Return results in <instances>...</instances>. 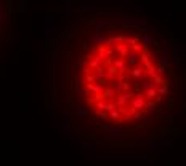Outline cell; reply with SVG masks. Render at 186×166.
Masks as SVG:
<instances>
[{
  "label": "cell",
  "mask_w": 186,
  "mask_h": 166,
  "mask_svg": "<svg viewBox=\"0 0 186 166\" xmlns=\"http://www.w3.org/2000/svg\"><path fill=\"white\" fill-rule=\"evenodd\" d=\"M144 104H146V101H144V96L141 94V93H138V94H135L133 96V99H132V109H135L138 112V110H144Z\"/></svg>",
  "instance_id": "1"
},
{
  "label": "cell",
  "mask_w": 186,
  "mask_h": 166,
  "mask_svg": "<svg viewBox=\"0 0 186 166\" xmlns=\"http://www.w3.org/2000/svg\"><path fill=\"white\" fill-rule=\"evenodd\" d=\"M111 65L116 69L117 74H125L127 69H128V65H127L125 61H123V59H119V58L112 59V61H111Z\"/></svg>",
  "instance_id": "2"
},
{
  "label": "cell",
  "mask_w": 186,
  "mask_h": 166,
  "mask_svg": "<svg viewBox=\"0 0 186 166\" xmlns=\"http://www.w3.org/2000/svg\"><path fill=\"white\" fill-rule=\"evenodd\" d=\"M114 48H116V53H117V58H119V59H125V56L128 54V51H130V48H128L123 42L116 43Z\"/></svg>",
  "instance_id": "3"
},
{
  "label": "cell",
  "mask_w": 186,
  "mask_h": 166,
  "mask_svg": "<svg viewBox=\"0 0 186 166\" xmlns=\"http://www.w3.org/2000/svg\"><path fill=\"white\" fill-rule=\"evenodd\" d=\"M157 64H159L161 67H164L165 70L172 67V62L168 61V54H167V53H162V54H161V58H159V61H157Z\"/></svg>",
  "instance_id": "4"
},
{
  "label": "cell",
  "mask_w": 186,
  "mask_h": 166,
  "mask_svg": "<svg viewBox=\"0 0 186 166\" xmlns=\"http://www.w3.org/2000/svg\"><path fill=\"white\" fill-rule=\"evenodd\" d=\"M137 42H140V38H138V35H135V34H127V35H123V43L130 48L132 45H135Z\"/></svg>",
  "instance_id": "5"
},
{
  "label": "cell",
  "mask_w": 186,
  "mask_h": 166,
  "mask_svg": "<svg viewBox=\"0 0 186 166\" xmlns=\"http://www.w3.org/2000/svg\"><path fill=\"white\" fill-rule=\"evenodd\" d=\"M104 42H106V45H108V46H112V45H116V43H119V42H123V35L122 34H119V35H109Z\"/></svg>",
  "instance_id": "6"
},
{
  "label": "cell",
  "mask_w": 186,
  "mask_h": 166,
  "mask_svg": "<svg viewBox=\"0 0 186 166\" xmlns=\"http://www.w3.org/2000/svg\"><path fill=\"white\" fill-rule=\"evenodd\" d=\"M123 61H125V62H127V65H135V64H137L140 59H138V54H137V53H133V51H128V54L125 56V59H123Z\"/></svg>",
  "instance_id": "7"
},
{
  "label": "cell",
  "mask_w": 186,
  "mask_h": 166,
  "mask_svg": "<svg viewBox=\"0 0 186 166\" xmlns=\"http://www.w3.org/2000/svg\"><path fill=\"white\" fill-rule=\"evenodd\" d=\"M114 96H117V93H116V90L111 85L103 88V97L104 99H111V97H114Z\"/></svg>",
  "instance_id": "8"
},
{
  "label": "cell",
  "mask_w": 186,
  "mask_h": 166,
  "mask_svg": "<svg viewBox=\"0 0 186 166\" xmlns=\"http://www.w3.org/2000/svg\"><path fill=\"white\" fill-rule=\"evenodd\" d=\"M143 74H144V70H143L141 67H133V69L130 70V75L133 77L135 80H141Z\"/></svg>",
  "instance_id": "9"
},
{
  "label": "cell",
  "mask_w": 186,
  "mask_h": 166,
  "mask_svg": "<svg viewBox=\"0 0 186 166\" xmlns=\"http://www.w3.org/2000/svg\"><path fill=\"white\" fill-rule=\"evenodd\" d=\"M153 40L154 38H151L149 35H144L143 38H140V43L143 45V48H148L149 45H153Z\"/></svg>",
  "instance_id": "10"
},
{
  "label": "cell",
  "mask_w": 186,
  "mask_h": 166,
  "mask_svg": "<svg viewBox=\"0 0 186 166\" xmlns=\"http://www.w3.org/2000/svg\"><path fill=\"white\" fill-rule=\"evenodd\" d=\"M93 110H96V112H104L106 110V102L104 101H96L95 102V109Z\"/></svg>",
  "instance_id": "11"
},
{
  "label": "cell",
  "mask_w": 186,
  "mask_h": 166,
  "mask_svg": "<svg viewBox=\"0 0 186 166\" xmlns=\"http://www.w3.org/2000/svg\"><path fill=\"white\" fill-rule=\"evenodd\" d=\"M143 45H141V43H140V42H137V43H135V45H132L130 46V51H133V53H137V54H140V53H141L143 51Z\"/></svg>",
  "instance_id": "12"
},
{
  "label": "cell",
  "mask_w": 186,
  "mask_h": 166,
  "mask_svg": "<svg viewBox=\"0 0 186 166\" xmlns=\"http://www.w3.org/2000/svg\"><path fill=\"white\" fill-rule=\"evenodd\" d=\"M149 58H151V54H149V51H146V49H143V51L138 54V59H141L143 62H146V61H149Z\"/></svg>",
  "instance_id": "13"
},
{
  "label": "cell",
  "mask_w": 186,
  "mask_h": 166,
  "mask_svg": "<svg viewBox=\"0 0 186 166\" xmlns=\"http://www.w3.org/2000/svg\"><path fill=\"white\" fill-rule=\"evenodd\" d=\"M154 107H156L154 101H148V102L144 104V110H146V112H149V113H153V112H154Z\"/></svg>",
  "instance_id": "14"
},
{
  "label": "cell",
  "mask_w": 186,
  "mask_h": 166,
  "mask_svg": "<svg viewBox=\"0 0 186 166\" xmlns=\"http://www.w3.org/2000/svg\"><path fill=\"white\" fill-rule=\"evenodd\" d=\"M83 81H85V85H87V83H95V78H93L92 72H85V75H83Z\"/></svg>",
  "instance_id": "15"
},
{
  "label": "cell",
  "mask_w": 186,
  "mask_h": 166,
  "mask_svg": "<svg viewBox=\"0 0 186 166\" xmlns=\"http://www.w3.org/2000/svg\"><path fill=\"white\" fill-rule=\"evenodd\" d=\"M104 40H106L104 35H95L93 37V43H95V45H103Z\"/></svg>",
  "instance_id": "16"
},
{
  "label": "cell",
  "mask_w": 186,
  "mask_h": 166,
  "mask_svg": "<svg viewBox=\"0 0 186 166\" xmlns=\"http://www.w3.org/2000/svg\"><path fill=\"white\" fill-rule=\"evenodd\" d=\"M157 93H159L161 96H165L167 93H168V86H167V85H161V86H157Z\"/></svg>",
  "instance_id": "17"
},
{
  "label": "cell",
  "mask_w": 186,
  "mask_h": 166,
  "mask_svg": "<svg viewBox=\"0 0 186 166\" xmlns=\"http://www.w3.org/2000/svg\"><path fill=\"white\" fill-rule=\"evenodd\" d=\"M18 7H19V8H18V11H19V13H24V11H26V2H24V0H21Z\"/></svg>",
  "instance_id": "18"
},
{
  "label": "cell",
  "mask_w": 186,
  "mask_h": 166,
  "mask_svg": "<svg viewBox=\"0 0 186 166\" xmlns=\"http://www.w3.org/2000/svg\"><path fill=\"white\" fill-rule=\"evenodd\" d=\"M119 112H117V109L116 110H112V112H109V118H112V120H117V118H119Z\"/></svg>",
  "instance_id": "19"
},
{
  "label": "cell",
  "mask_w": 186,
  "mask_h": 166,
  "mask_svg": "<svg viewBox=\"0 0 186 166\" xmlns=\"http://www.w3.org/2000/svg\"><path fill=\"white\" fill-rule=\"evenodd\" d=\"M170 48H172L175 53H178L180 49H181V48H180V45H178V43H175V42H172V46H170Z\"/></svg>",
  "instance_id": "20"
},
{
  "label": "cell",
  "mask_w": 186,
  "mask_h": 166,
  "mask_svg": "<svg viewBox=\"0 0 186 166\" xmlns=\"http://www.w3.org/2000/svg\"><path fill=\"white\" fill-rule=\"evenodd\" d=\"M80 83H82V80L80 78H76V81H74V90L77 91V90H80Z\"/></svg>",
  "instance_id": "21"
},
{
  "label": "cell",
  "mask_w": 186,
  "mask_h": 166,
  "mask_svg": "<svg viewBox=\"0 0 186 166\" xmlns=\"http://www.w3.org/2000/svg\"><path fill=\"white\" fill-rule=\"evenodd\" d=\"M178 62H181V56H180L178 53H175V56H173V64H178Z\"/></svg>",
  "instance_id": "22"
},
{
  "label": "cell",
  "mask_w": 186,
  "mask_h": 166,
  "mask_svg": "<svg viewBox=\"0 0 186 166\" xmlns=\"http://www.w3.org/2000/svg\"><path fill=\"white\" fill-rule=\"evenodd\" d=\"M77 113H79V115H88V110L82 109V107H77Z\"/></svg>",
  "instance_id": "23"
},
{
  "label": "cell",
  "mask_w": 186,
  "mask_h": 166,
  "mask_svg": "<svg viewBox=\"0 0 186 166\" xmlns=\"http://www.w3.org/2000/svg\"><path fill=\"white\" fill-rule=\"evenodd\" d=\"M144 64V69H151V67H153V61H146V62H143Z\"/></svg>",
  "instance_id": "24"
},
{
  "label": "cell",
  "mask_w": 186,
  "mask_h": 166,
  "mask_svg": "<svg viewBox=\"0 0 186 166\" xmlns=\"http://www.w3.org/2000/svg\"><path fill=\"white\" fill-rule=\"evenodd\" d=\"M72 69H74L76 72L80 70V62H74V64H72Z\"/></svg>",
  "instance_id": "25"
},
{
  "label": "cell",
  "mask_w": 186,
  "mask_h": 166,
  "mask_svg": "<svg viewBox=\"0 0 186 166\" xmlns=\"http://www.w3.org/2000/svg\"><path fill=\"white\" fill-rule=\"evenodd\" d=\"M122 11H123V13L130 11V7H128V5H123V7H122Z\"/></svg>",
  "instance_id": "26"
},
{
  "label": "cell",
  "mask_w": 186,
  "mask_h": 166,
  "mask_svg": "<svg viewBox=\"0 0 186 166\" xmlns=\"http://www.w3.org/2000/svg\"><path fill=\"white\" fill-rule=\"evenodd\" d=\"M108 115H106L104 112H98V118H106Z\"/></svg>",
  "instance_id": "27"
},
{
  "label": "cell",
  "mask_w": 186,
  "mask_h": 166,
  "mask_svg": "<svg viewBox=\"0 0 186 166\" xmlns=\"http://www.w3.org/2000/svg\"><path fill=\"white\" fill-rule=\"evenodd\" d=\"M71 43H72V46H76V43H77V40H76V38H71Z\"/></svg>",
  "instance_id": "28"
}]
</instances>
